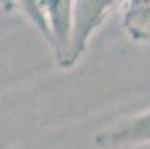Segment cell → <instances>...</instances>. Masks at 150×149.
Masks as SVG:
<instances>
[{
	"mask_svg": "<svg viewBox=\"0 0 150 149\" xmlns=\"http://www.w3.org/2000/svg\"><path fill=\"white\" fill-rule=\"evenodd\" d=\"M122 27L131 42L150 45V0H129L123 3Z\"/></svg>",
	"mask_w": 150,
	"mask_h": 149,
	"instance_id": "277c9868",
	"label": "cell"
},
{
	"mask_svg": "<svg viewBox=\"0 0 150 149\" xmlns=\"http://www.w3.org/2000/svg\"><path fill=\"white\" fill-rule=\"evenodd\" d=\"M101 149H125L150 143V108L123 118L94 136Z\"/></svg>",
	"mask_w": 150,
	"mask_h": 149,
	"instance_id": "3957f363",
	"label": "cell"
},
{
	"mask_svg": "<svg viewBox=\"0 0 150 149\" xmlns=\"http://www.w3.org/2000/svg\"><path fill=\"white\" fill-rule=\"evenodd\" d=\"M119 5L115 0H76L71 12L69 49L61 69L74 67L86 51L94 33L105 23L110 12Z\"/></svg>",
	"mask_w": 150,
	"mask_h": 149,
	"instance_id": "7a4b0ae2",
	"label": "cell"
},
{
	"mask_svg": "<svg viewBox=\"0 0 150 149\" xmlns=\"http://www.w3.org/2000/svg\"><path fill=\"white\" fill-rule=\"evenodd\" d=\"M9 5L24 14L33 27H36L51 48L58 67H61L70 42L73 0H30L12 2Z\"/></svg>",
	"mask_w": 150,
	"mask_h": 149,
	"instance_id": "6da1fadb",
	"label": "cell"
}]
</instances>
